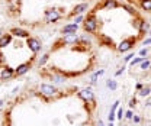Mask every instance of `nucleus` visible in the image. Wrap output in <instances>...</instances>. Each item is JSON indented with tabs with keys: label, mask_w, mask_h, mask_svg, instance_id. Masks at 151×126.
I'll use <instances>...</instances> for the list:
<instances>
[{
	"label": "nucleus",
	"mask_w": 151,
	"mask_h": 126,
	"mask_svg": "<svg viewBox=\"0 0 151 126\" xmlns=\"http://www.w3.org/2000/svg\"><path fill=\"white\" fill-rule=\"evenodd\" d=\"M97 28H99V20H97L94 13L89 15L87 18H84V20H83V29H84L87 34L97 32Z\"/></svg>",
	"instance_id": "1"
},
{
	"label": "nucleus",
	"mask_w": 151,
	"mask_h": 126,
	"mask_svg": "<svg viewBox=\"0 0 151 126\" xmlns=\"http://www.w3.org/2000/svg\"><path fill=\"white\" fill-rule=\"evenodd\" d=\"M39 93H41V96H44L47 99H54L57 96H60V91H58L55 86L54 84H47V83L39 86Z\"/></svg>",
	"instance_id": "2"
},
{
	"label": "nucleus",
	"mask_w": 151,
	"mask_h": 126,
	"mask_svg": "<svg viewBox=\"0 0 151 126\" xmlns=\"http://www.w3.org/2000/svg\"><path fill=\"white\" fill-rule=\"evenodd\" d=\"M61 18H63V13H61L60 9H57V7L45 10V22H47V23H55V22H58Z\"/></svg>",
	"instance_id": "3"
},
{
	"label": "nucleus",
	"mask_w": 151,
	"mask_h": 126,
	"mask_svg": "<svg viewBox=\"0 0 151 126\" xmlns=\"http://www.w3.org/2000/svg\"><path fill=\"white\" fill-rule=\"evenodd\" d=\"M134 45H135V38H127V39H124V41H121V42L118 44L116 49H118L119 52L125 54V52L131 51L132 48H134Z\"/></svg>",
	"instance_id": "4"
},
{
	"label": "nucleus",
	"mask_w": 151,
	"mask_h": 126,
	"mask_svg": "<svg viewBox=\"0 0 151 126\" xmlns=\"http://www.w3.org/2000/svg\"><path fill=\"white\" fill-rule=\"evenodd\" d=\"M77 94H78V97H80L84 103H94V93H93V90H92V87L81 89Z\"/></svg>",
	"instance_id": "5"
},
{
	"label": "nucleus",
	"mask_w": 151,
	"mask_h": 126,
	"mask_svg": "<svg viewBox=\"0 0 151 126\" xmlns=\"http://www.w3.org/2000/svg\"><path fill=\"white\" fill-rule=\"evenodd\" d=\"M26 47H28L29 51L34 52V54H38V52L42 49V44L39 42L38 38H34V36H29V38L26 39Z\"/></svg>",
	"instance_id": "6"
},
{
	"label": "nucleus",
	"mask_w": 151,
	"mask_h": 126,
	"mask_svg": "<svg viewBox=\"0 0 151 126\" xmlns=\"http://www.w3.org/2000/svg\"><path fill=\"white\" fill-rule=\"evenodd\" d=\"M80 42V36L77 34H68V35H63L61 38V44H65V45H76Z\"/></svg>",
	"instance_id": "7"
},
{
	"label": "nucleus",
	"mask_w": 151,
	"mask_h": 126,
	"mask_svg": "<svg viewBox=\"0 0 151 126\" xmlns=\"http://www.w3.org/2000/svg\"><path fill=\"white\" fill-rule=\"evenodd\" d=\"M12 77H15V70L12 67H4L0 71V80H10Z\"/></svg>",
	"instance_id": "8"
},
{
	"label": "nucleus",
	"mask_w": 151,
	"mask_h": 126,
	"mask_svg": "<svg viewBox=\"0 0 151 126\" xmlns=\"http://www.w3.org/2000/svg\"><path fill=\"white\" fill-rule=\"evenodd\" d=\"M87 9H89V3H78V4H76V7L73 9V12H71L70 16H78V15H83Z\"/></svg>",
	"instance_id": "9"
},
{
	"label": "nucleus",
	"mask_w": 151,
	"mask_h": 126,
	"mask_svg": "<svg viewBox=\"0 0 151 126\" xmlns=\"http://www.w3.org/2000/svg\"><path fill=\"white\" fill-rule=\"evenodd\" d=\"M29 70H31V62H23V64L18 65V68H15V75H16V77H22V75H25Z\"/></svg>",
	"instance_id": "10"
},
{
	"label": "nucleus",
	"mask_w": 151,
	"mask_h": 126,
	"mask_svg": "<svg viewBox=\"0 0 151 126\" xmlns=\"http://www.w3.org/2000/svg\"><path fill=\"white\" fill-rule=\"evenodd\" d=\"M12 39H13L12 34H3V35L0 36V49H3V48H6L7 45H10Z\"/></svg>",
	"instance_id": "11"
},
{
	"label": "nucleus",
	"mask_w": 151,
	"mask_h": 126,
	"mask_svg": "<svg viewBox=\"0 0 151 126\" xmlns=\"http://www.w3.org/2000/svg\"><path fill=\"white\" fill-rule=\"evenodd\" d=\"M10 34H12V36H16V38H25V39L29 38V32H26V31H23L20 28H12Z\"/></svg>",
	"instance_id": "12"
},
{
	"label": "nucleus",
	"mask_w": 151,
	"mask_h": 126,
	"mask_svg": "<svg viewBox=\"0 0 151 126\" xmlns=\"http://www.w3.org/2000/svg\"><path fill=\"white\" fill-rule=\"evenodd\" d=\"M77 29H78V25L77 23H68V25H65L61 29V32H63V35H68V34H76Z\"/></svg>",
	"instance_id": "13"
},
{
	"label": "nucleus",
	"mask_w": 151,
	"mask_h": 126,
	"mask_svg": "<svg viewBox=\"0 0 151 126\" xmlns=\"http://www.w3.org/2000/svg\"><path fill=\"white\" fill-rule=\"evenodd\" d=\"M119 4L116 0H103V3L100 4V9H105V10H111V9H116Z\"/></svg>",
	"instance_id": "14"
},
{
	"label": "nucleus",
	"mask_w": 151,
	"mask_h": 126,
	"mask_svg": "<svg viewBox=\"0 0 151 126\" xmlns=\"http://www.w3.org/2000/svg\"><path fill=\"white\" fill-rule=\"evenodd\" d=\"M51 80L54 84H64L65 83V77L61 74H51Z\"/></svg>",
	"instance_id": "15"
},
{
	"label": "nucleus",
	"mask_w": 151,
	"mask_h": 126,
	"mask_svg": "<svg viewBox=\"0 0 151 126\" xmlns=\"http://www.w3.org/2000/svg\"><path fill=\"white\" fill-rule=\"evenodd\" d=\"M139 7L144 12H150L151 13V0H139Z\"/></svg>",
	"instance_id": "16"
},
{
	"label": "nucleus",
	"mask_w": 151,
	"mask_h": 126,
	"mask_svg": "<svg viewBox=\"0 0 151 126\" xmlns=\"http://www.w3.org/2000/svg\"><path fill=\"white\" fill-rule=\"evenodd\" d=\"M103 72H105V70L102 68V70H97V71H94L93 74H92V77H90V84H92V86H94V84L97 83V78H99Z\"/></svg>",
	"instance_id": "17"
},
{
	"label": "nucleus",
	"mask_w": 151,
	"mask_h": 126,
	"mask_svg": "<svg viewBox=\"0 0 151 126\" xmlns=\"http://www.w3.org/2000/svg\"><path fill=\"white\" fill-rule=\"evenodd\" d=\"M138 32L139 34H147V32H150V25H148V22H145V20H142L141 22V26H139V29H138Z\"/></svg>",
	"instance_id": "18"
},
{
	"label": "nucleus",
	"mask_w": 151,
	"mask_h": 126,
	"mask_svg": "<svg viewBox=\"0 0 151 126\" xmlns=\"http://www.w3.org/2000/svg\"><path fill=\"white\" fill-rule=\"evenodd\" d=\"M106 86H108V89H111V91H115L116 89H118V83H116V80H112V78L106 80Z\"/></svg>",
	"instance_id": "19"
},
{
	"label": "nucleus",
	"mask_w": 151,
	"mask_h": 126,
	"mask_svg": "<svg viewBox=\"0 0 151 126\" xmlns=\"http://www.w3.org/2000/svg\"><path fill=\"white\" fill-rule=\"evenodd\" d=\"M48 59H50V54H44L38 59V67H44V65L48 62Z\"/></svg>",
	"instance_id": "20"
},
{
	"label": "nucleus",
	"mask_w": 151,
	"mask_h": 126,
	"mask_svg": "<svg viewBox=\"0 0 151 126\" xmlns=\"http://www.w3.org/2000/svg\"><path fill=\"white\" fill-rule=\"evenodd\" d=\"M151 67V59H148V58H145L141 64H139V68L142 70V71H145V70H148Z\"/></svg>",
	"instance_id": "21"
},
{
	"label": "nucleus",
	"mask_w": 151,
	"mask_h": 126,
	"mask_svg": "<svg viewBox=\"0 0 151 126\" xmlns=\"http://www.w3.org/2000/svg\"><path fill=\"white\" fill-rule=\"evenodd\" d=\"M150 93H151L150 87H142L141 90L138 91V94H139L141 97H147V96H150Z\"/></svg>",
	"instance_id": "22"
},
{
	"label": "nucleus",
	"mask_w": 151,
	"mask_h": 126,
	"mask_svg": "<svg viewBox=\"0 0 151 126\" xmlns=\"http://www.w3.org/2000/svg\"><path fill=\"white\" fill-rule=\"evenodd\" d=\"M144 59H145L144 57H135V58L132 59V61L129 62V64H131L132 67H134V65H139V64H141V62H142Z\"/></svg>",
	"instance_id": "23"
},
{
	"label": "nucleus",
	"mask_w": 151,
	"mask_h": 126,
	"mask_svg": "<svg viewBox=\"0 0 151 126\" xmlns=\"http://www.w3.org/2000/svg\"><path fill=\"white\" fill-rule=\"evenodd\" d=\"M124 117H125V110H124V107H119L116 110V119L118 120H122Z\"/></svg>",
	"instance_id": "24"
},
{
	"label": "nucleus",
	"mask_w": 151,
	"mask_h": 126,
	"mask_svg": "<svg viewBox=\"0 0 151 126\" xmlns=\"http://www.w3.org/2000/svg\"><path fill=\"white\" fill-rule=\"evenodd\" d=\"M134 58H135V54H134V52H129L127 57H124V61H125V62H131Z\"/></svg>",
	"instance_id": "25"
},
{
	"label": "nucleus",
	"mask_w": 151,
	"mask_h": 126,
	"mask_svg": "<svg viewBox=\"0 0 151 126\" xmlns=\"http://www.w3.org/2000/svg\"><path fill=\"white\" fill-rule=\"evenodd\" d=\"M132 117H134V112H132V110H127V112H125V117H124V119H127V120H132Z\"/></svg>",
	"instance_id": "26"
},
{
	"label": "nucleus",
	"mask_w": 151,
	"mask_h": 126,
	"mask_svg": "<svg viewBox=\"0 0 151 126\" xmlns=\"http://www.w3.org/2000/svg\"><path fill=\"white\" fill-rule=\"evenodd\" d=\"M132 122H134L135 125H138V123H141V117H139L138 115H134V117H132Z\"/></svg>",
	"instance_id": "27"
},
{
	"label": "nucleus",
	"mask_w": 151,
	"mask_h": 126,
	"mask_svg": "<svg viewBox=\"0 0 151 126\" xmlns=\"http://www.w3.org/2000/svg\"><path fill=\"white\" fill-rule=\"evenodd\" d=\"M83 20H84V16H83V15H78V16H76L74 23H77V25H78V23H80V22H83Z\"/></svg>",
	"instance_id": "28"
},
{
	"label": "nucleus",
	"mask_w": 151,
	"mask_h": 126,
	"mask_svg": "<svg viewBox=\"0 0 151 126\" xmlns=\"http://www.w3.org/2000/svg\"><path fill=\"white\" fill-rule=\"evenodd\" d=\"M128 105H129V107H135V106H137V99H135V97H132Z\"/></svg>",
	"instance_id": "29"
},
{
	"label": "nucleus",
	"mask_w": 151,
	"mask_h": 126,
	"mask_svg": "<svg viewBox=\"0 0 151 126\" xmlns=\"http://www.w3.org/2000/svg\"><path fill=\"white\" fill-rule=\"evenodd\" d=\"M147 52H148V49H147V48H142V49H141V51H139V55H141V57H144V58H145V57H147Z\"/></svg>",
	"instance_id": "30"
},
{
	"label": "nucleus",
	"mask_w": 151,
	"mask_h": 126,
	"mask_svg": "<svg viewBox=\"0 0 151 126\" xmlns=\"http://www.w3.org/2000/svg\"><path fill=\"white\" fill-rule=\"evenodd\" d=\"M125 68H127V67H122V68H119V70H118V71L115 72V75H116V77H118V75H121V74H122V72L125 71Z\"/></svg>",
	"instance_id": "31"
},
{
	"label": "nucleus",
	"mask_w": 151,
	"mask_h": 126,
	"mask_svg": "<svg viewBox=\"0 0 151 126\" xmlns=\"http://www.w3.org/2000/svg\"><path fill=\"white\" fill-rule=\"evenodd\" d=\"M142 87H144V86H142V83H137V84H135V90L137 91H139Z\"/></svg>",
	"instance_id": "32"
},
{
	"label": "nucleus",
	"mask_w": 151,
	"mask_h": 126,
	"mask_svg": "<svg viewBox=\"0 0 151 126\" xmlns=\"http://www.w3.org/2000/svg\"><path fill=\"white\" fill-rule=\"evenodd\" d=\"M150 44H151V38H147V39L142 41V45H150Z\"/></svg>",
	"instance_id": "33"
},
{
	"label": "nucleus",
	"mask_w": 151,
	"mask_h": 126,
	"mask_svg": "<svg viewBox=\"0 0 151 126\" xmlns=\"http://www.w3.org/2000/svg\"><path fill=\"white\" fill-rule=\"evenodd\" d=\"M96 126H105V123H103V120H97V123H96Z\"/></svg>",
	"instance_id": "34"
},
{
	"label": "nucleus",
	"mask_w": 151,
	"mask_h": 126,
	"mask_svg": "<svg viewBox=\"0 0 151 126\" xmlns=\"http://www.w3.org/2000/svg\"><path fill=\"white\" fill-rule=\"evenodd\" d=\"M3 57H4V55H3V52H1V49H0V64H1V62H3V59H4Z\"/></svg>",
	"instance_id": "35"
},
{
	"label": "nucleus",
	"mask_w": 151,
	"mask_h": 126,
	"mask_svg": "<svg viewBox=\"0 0 151 126\" xmlns=\"http://www.w3.org/2000/svg\"><path fill=\"white\" fill-rule=\"evenodd\" d=\"M3 103H4V102H3V100H0V107L3 106Z\"/></svg>",
	"instance_id": "36"
},
{
	"label": "nucleus",
	"mask_w": 151,
	"mask_h": 126,
	"mask_svg": "<svg viewBox=\"0 0 151 126\" xmlns=\"http://www.w3.org/2000/svg\"><path fill=\"white\" fill-rule=\"evenodd\" d=\"M108 126H115V125H113V122H109V125Z\"/></svg>",
	"instance_id": "37"
},
{
	"label": "nucleus",
	"mask_w": 151,
	"mask_h": 126,
	"mask_svg": "<svg viewBox=\"0 0 151 126\" xmlns=\"http://www.w3.org/2000/svg\"><path fill=\"white\" fill-rule=\"evenodd\" d=\"M148 35H151V29H150V32H148Z\"/></svg>",
	"instance_id": "38"
},
{
	"label": "nucleus",
	"mask_w": 151,
	"mask_h": 126,
	"mask_svg": "<svg viewBox=\"0 0 151 126\" xmlns=\"http://www.w3.org/2000/svg\"><path fill=\"white\" fill-rule=\"evenodd\" d=\"M1 35H3V34H1V31H0V36H1Z\"/></svg>",
	"instance_id": "39"
},
{
	"label": "nucleus",
	"mask_w": 151,
	"mask_h": 126,
	"mask_svg": "<svg viewBox=\"0 0 151 126\" xmlns=\"http://www.w3.org/2000/svg\"><path fill=\"white\" fill-rule=\"evenodd\" d=\"M3 126H9V125H6V123H4V125H3Z\"/></svg>",
	"instance_id": "40"
},
{
	"label": "nucleus",
	"mask_w": 151,
	"mask_h": 126,
	"mask_svg": "<svg viewBox=\"0 0 151 126\" xmlns=\"http://www.w3.org/2000/svg\"><path fill=\"white\" fill-rule=\"evenodd\" d=\"M148 126H151V125H148Z\"/></svg>",
	"instance_id": "41"
}]
</instances>
